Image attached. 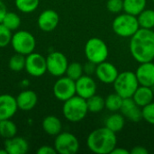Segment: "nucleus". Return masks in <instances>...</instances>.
<instances>
[{
	"mask_svg": "<svg viewBox=\"0 0 154 154\" xmlns=\"http://www.w3.org/2000/svg\"><path fill=\"white\" fill-rule=\"evenodd\" d=\"M53 95L60 101H66L76 95V82L69 77H60L53 85Z\"/></svg>",
	"mask_w": 154,
	"mask_h": 154,
	"instance_id": "nucleus-10",
	"label": "nucleus"
},
{
	"mask_svg": "<svg viewBox=\"0 0 154 154\" xmlns=\"http://www.w3.org/2000/svg\"><path fill=\"white\" fill-rule=\"evenodd\" d=\"M135 74L141 86L154 87V63L152 61L140 63Z\"/></svg>",
	"mask_w": 154,
	"mask_h": 154,
	"instance_id": "nucleus-16",
	"label": "nucleus"
},
{
	"mask_svg": "<svg viewBox=\"0 0 154 154\" xmlns=\"http://www.w3.org/2000/svg\"><path fill=\"white\" fill-rule=\"evenodd\" d=\"M43 131L51 136H56L62 130V124L60 120L55 116H48L42 121Z\"/></svg>",
	"mask_w": 154,
	"mask_h": 154,
	"instance_id": "nucleus-21",
	"label": "nucleus"
},
{
	"mask_svg": "<svg viewBox=\"0 0 154 154\" xmlns=\"http://www.w3.org/2000/svg\"><path fill=\"white\" fill-rule=\"evenodd\" d=\"M116 145V134L106 126L92 131L87 139L88 148L97 154H111Z\"/></svg>",
	"mask_w": 154,
	"mask_h": 154,
	"instance_id": "nucleus-2",
	"label": "nucleus"
},
{
	"mask_svg": "<svg viewBox=\"0 0 154 154\" xmlns=\"http://www.w3.org/2000/svg\"><path fill=\"white\" fill-rule=\"evenodd\" d=\"M141 108L142 107L135 103L133 97H128V98H124L120 111L125 119L131 122L137 123L143 119V114Z\"/></svg>",
	"mask_w": 154,
	"mask_h": 154,
	"instance_id": "nucleus-15",
	"label": "nucleus"
},
{
	"mask_svg": "<svg viewBox=\"0 0 154 154\" xmlns=\"http://www.w3.org/2000/svg\"><path fill=\"white\" fill-rule=\"evenodd\" d=\"M60 16L58 13L52 9H46L42 12L38 17V26L45 32L53 31L59 24Z\"/></svg>",
	"mask_w": 154,
	"mask_h": 154,
	"instance_id": "nucleus-14",
	"label": "nucleus"
},
{
	"mask_svg": "<svg viewBox=\"0 0 154 154\" xmlns=\"http://www.w3.org/2000/svg\"><path fill=\"white\" fill-rule=\"evenodd\" d=\"M0 154H8V153H7L6 150L4 148V150H0Z\"/></svg>",
	"mask_w": 154,
	"mask_h": 154,
	"instance_id": "nucleus-40",
	"label": "nucleus"
},
{
	"mask_svg": "<svg viewBox=\"0 0 154 154\" xmlns=\"http://www.w3.org/2000/svg\"><path fill=\"white\" fill-rule=\"evenodd\" d=\"M76 95L81 97L84 99H88L90 97L97 94V83L93 78L89 75H82L76 81Z\"/></svg>",
	"mask_w": 154,
	"mask_h": 154,
	"instance_id": "nucleus-12",
	"label": "nucleus"
},
{
	"mask_svg": "<svg viewBox=\"0 0 154 154\" xmlns=\"http://www.w3.org/2000/svg\"><path fill=\"white\" fill-rule=\"evenodd\" d=\"M87 105H88V112L93 114L100 113L101 111H103L104 108H106L105 98L97 94L87 99Z\"/></svg>",
	"mask_w": 154,
	"mask_h": 154,
	"instance_id": "nucleus-25",
	"label": "nucleus"
},
{
	"mask_svg": "<svg viewBox=\"0 0 154 154\" xmlns=\"http://www.w3.org/2000/svg\"><path fill=\"white\" fill-rule=\"evenodd\" d=\"M106 8L113 14H119L124 11V0H108Z\"/></svg>",
	"mask_w": 154,
	"mask_h": 154,
	"instance_id": "nucleus-34",
	"label": "nucleus"
},
{
	"mask_svg": "<svg viewBox=\"0 0 154 154\" xmlns=\"http://www.w3.org/2000/svg\"><path fill=\"white\" fill-rule=\"evenodd\" d=\"M152 1H153V2H154V0H152Z\"/></svg>",
	"mask_w": 154,
	"mask_h": 154,
	"instance_id": "nucleus-42",
	"label": "nucleus"
},
{
	"mask_svg": "<svg viewBox=\"0 0 154 154\" xmlns=\"http://www.w3.org/2000/svg\"><path fill=\"white\" fill-rule=\"evenodd\" d=\"M8 66H9V69L11 70L15 71V72H18V71L24 69V68H25V57H24V55L20 54V53H16V54L13 55L9 60Z\"/></svg>",
	"mask_w": 154,
	"mask_h": 154,
	"instance_id": "nucleus-30",
	"label": "nucleus"
},
{
	"mask_svg": "<svg viewBox=\"0 0 154 154\" xmlns=\"http://www.w3.org/2000/svg\"><path fill=\"white\" fill-rule=\"evenodd\" d=\"M2 23L6 26L9 30L14 31L19 28L21 25V18L20 16L14 12H7L5 16L3 19Z\"/></svg>",
	"mask_w": 154,
	"mask_h": 154,
	"instance_id": "nucleus-29",
	"label": "nucleus"
},
{
	"mask_svg": "<svg viewBox=\"0 0 154 154\" xmlns=\"http://www.w3.org/2000/svg\"><path fill=\"white\" fill-rule=\"evenodd\" d=\"M83 73H84V69L79 62H71L68 65L65 74L67 77L76 81L83 75Z\"/></svg>",
	"mask_w": 154,
	"mask_h": 154,
	"instance_id": "nucleus-31",
	"label": "nucleus"
},
{
	"mask_svg": "<svg viewBox=\"0 0 154 154\" xmlns=\"http://www.w3.org/2000/svg\"><path fill=\"white\" fill-rule=\"evenodd\" d=\"M97 78L104 84H113L117 78L119 72L117 68L108 61H103L97 65L96 72Z\"/></svg>",
	"mask_w": 154,
	"mask_h": 154,
	"instance_id": "nucleus-13",
	"label": "nucleus"
},
{
	"mask_svg": "<svg viewBox=\"0 0 154 154\" xmlns=\"http://www.w3.org/2000/svg\"><path fill=\"white\" fill-rule=\"evenodd\" d=\"M62 113L68 121L72 123L80 122L88 113L87 100L78 95H75L69 99L64 101Z\"/></svg>",
	"mask_w": 154,
	"mask_h": 154,
	"instance_id": "nucleus-3",
	"label": "nucleus"
},
{
	"mask_svg": "<svg viewBox=\"0 0 154 154\" xmlns=\"http://www.w3.org/2000/svg\"><path fill=\"white\" fill-rule=\"evenodd\" d=\"M125 124V118L122 114L118 113H114L113 115L109 116L107 119L106 120V127L113 131L114 133H118L120 132Z\"/></svg>",
	"mask_w": 154,
	"mask_h": 154,
	"instance_id": "nucleus-22",
	"label": "nucleus"
},
{
	"mask_svg": "<svg viewBox=\"0 0 154 154\" xmlns=\"http://www.w3.org/2000/svg\"><path fill=\"white\" fill-rule=\"evenodd\" d=\"M113 85L115 92L123 98L132 97L140 86L135 72L129 70L119 73Z\"/></svg>",
	"mask_w": 154,
	"mask_h": 154,
	"instance_id": "nucleus-4",
	"label": "nucleus"
},
{
	"mask_svg": "<svg viewBox=\"0 0 154 154\" xmlns=\"http://www.w3.org/2000/svg\"><path fill=\"white\" fill-rule=\"evenodd\" d=\"M17 134V127L10 119L0 120V135L5 139H9L15 136Z\"/></svg>",
	"mask_w": 154,
	"mask_h": 154,
	"instance_id": "nucleus-26",
	"label": "nucleus"
},
{
	"mask_svg": "<svg viewBox=\"0 0 154 154\" xmlns=\"http://www.w3.org/2000/svg\"><path fill=\"white\" fill-rule=\"evenodd\" d=\"M12 37V31L5 26L3 23H0V48H5L9 43H11Z\"/></svg>",
	"mask_w": 154,
	"mask_h": 154,
	"instance_id": "nucleus-32",
	"label": "nucleus"
},
{
	"mask_svg": "<svg viewBox=\"0 0 154 154\" xmlns=\"http://www.w3.org/2000/svg\"><path fill=\"white\" fill-rule=\"evenodd\" d=\"M6 13H7V7H6L5 4L0 0V23H2L3 19L5 16Z\"/></svg>",
	"mask_w": 154,
	"mask_h": 154,
	"instance_id": "nucleus-38",
	"label": "nucleus"
},
{
	"mask_svg": "<svg viewBox=\"0 0 154 154\" xmlns=\"http://www.w3.org/2000/svg\"><path fill=\"white\" fill-rule=\"evenodd\" d=\"M130 52L139 63L154 60V31L140 28L130 40Z\"/></svg>",
	"mask_w": 154,
	"mask_h": 154,
	"instance_id": "nucleus-1",
	"label": "nucleus"
},
{
	"mask_svg": "<svg viewBox=\"0 0 154 154\" xmlns=\"http://www.w3.org/2000/svg\"><path fill=\"white\" fill-rule=\"evenodd\" d=\"M143 119L149 123L150 125H154V102L148 104L147 106H143L142 109Z\"/></svg>",
	"mask_w": 154,
	"mask_h": 154,
	"instance_id": "nucleus-33",
	"label": "nucleus"
},
{
	"mask_svg": "<svg viewBox=\"0 0 154 154\" xmlns=\"http://www.w3.org/2000/svg\"><path fill=\"white\" fill-rule=\"evenodd\" d=\"M1 1H4V0H1Z\"/></svg>",
	"mask_w": 154,
	"mask_h": 154,
	"instance_id": "nucleus-41",
	"label": "nucleus"
},
{
	"mask_svg": "<svg viewBox=\"0 0 154 154\" xmlns=\"http://www.w3.org/2000/svg\"><path fill=\"white\" fill-rule=\"evenodd\" d=\"M133 99L142 108L153 101L154 92L152 88L145 86H139L133 95Z\"/></svg>",
	"mask_w": 154,
	"mask_h": 154,
	"instance_id": "nucleus-20",
	"label": "nucleus"
},
{
	"mask_svg": "<svg viewBox=\"0 0 154 154\" xmlns=\"http://www.w3.org/2000/svg\"><path fill=\"white\" fill-rule=\"evenodd\" d=\"M4 148L8 154H25L29 150V145L24 138L14 136L5 139Z\"/></svg>",
	"mask_w": 154,
	"mask_h": 154,
	"instance_id": "nucleus-19",
	"label": "nucleus"
},
{
	"mask_svg": "<svg viewBox=\"0 0 154 154\" xmlns=\"http://www.w3.org/2000/svg\"><path fill=\"white\" fill-rule=\"evenodd\" d=\"M123 100H124V98L121 96H119L117 93L115 92L113 94H110L105 98L106 108L114 113L120 111L122 104H123Z\"/></svg>",
	"mask_w": 154,
	"mask_h": 154,
	"instance_id": "nucleus-27",
	"label": "nucleus"
},
{
	"mask_svg": "<svg viewBox=\"0 0 154 154\" xmlns=\"http://www.w3.org/2000/svg\"><path fill=\"white\" fill-rule=\"evenodd\" d=\"M148 150L143 146H135L130 151V154H148Z\"/></svg>",
	"mask_w": 154,
	"mask_h": 154,
	"instance_id": "nucleus-37",
	"label": "nucleus"
},
{
	"mask_svg": "<svg viewBox=\"0 0 154 154\" xmlns=\"http://www.w3.org/2000/svg\"><path fill=\"white\" fill-rule=\"evenodd\" d=\"M37 153L38 154H56L57 152L55 150L54 147L49 146V145H43L41 146L38 150H37Z\"/></svg>",
	"mask_w": 154,
	"mask_h": 154,
	"instance_id": "nucleus-35",
	"label": "nucleus"
},
{
	"mask_svg": "<svg viewBox=\"0 0 154 154\" xmlns=\"http://www.w3.org/2000/svg\"><path fill=\"white\" fill-rule=\"evenodd\" d=\"M11 45L16 53L27 56L34 51L36 40L34 36L28 31H18L13 34Z\"/></svg>",
	"mask_w": 154,
	"mask_h": 154,
	"instance_id": "nucleus-7",
	"label": "nucleus"
},
{
	"mask_svg": "<svg viewBox=\"0 0 154 154\" xmlns=\"http://www.w3.org/2000/svg\"><path fill=\"white\" fill-rule=\"evenodd\" d=\"M37 101V94L32 90H23L16 97L18 109H21L22 111H30L33 109Z\"/></svg>",
	"mask_w": 154,
	"mask_h": 154,
	"instance_id": "nucleus-18",
	"label": "nucleus"
},
{
	"mask_svg": "<svg viewBox=\"0 0 154 154\" xmlns=\"http://www.w3.org/2000/svg\"><path fill=\"white\" fill-rule=\"evenodd\" d=\"M85 55L88 61L99 64L106 61L108 57V47L100 38H90L85 45Z\"/></svg>",
	"mask_w": 154,
	"mask_h": 154,
	"instance_id": "nucleus-6",
	"label": "nucleus"
},
{
	"mask_svg": "<svg viewBox=\"0 0 154 154\" xmlns=\"http://www.w3.org/2000/svg\"><path fill=\"white\" fill-rule=\"evenodd\" d=\"M16 98L9 94L0 95V120L11 119L17 112Z\"/></svg>",
	"mask_w": 154,
	"mask_h": 154,
	"instance_id": "nucleus-17",
	"label": "nucleus"
},
{
	"mask_svg": "<svg viewBox=\"0 0 154 154\" xmlns=\"http://www.w3.org/2000/svg\"><path fill=\"white\" fill-rule=\"evenodd\" d=\"M146 0H124V11L137 16L146 8Z\"/></svg>",
	"mask_w": 154,
	"mask_h": 154,
	"instance_id": "nucleus-23",
	"label": "nucleus"
},
{
	"mask_svg": "<svg viewBox=\"0 0 154 154\" xmlns=\"http://www.w3.org/2000/svg\"><path fill=\"white\" fill-rule=\"evenodd\" d=\"M47 71L53 77H61L66 73L69 62L67 57L60 51H52L46 58Z\"/></svg>",
	"mask_w": 154,
	"mask_h": 154,
	"instance_id": "nucleus-9",
	"label": "nucleus"
},
{
	"mask_svg": "<svg viewBox=\"0 0 154 154\" xmlns=\"http://www.w3.org/2000/svg\"><path fill=\"white\" fill-rule=\"evenodd\" d=\"M16 8L22 13H32L39 6L40 0H15Z\"/></svg>",
	"mask_w": 154,
	"mask_h": 154,
	"instance_id": "nucleus-28",
	"label": "nucleus"
},
{
	"mask_svg": "<svg viewBox=\"0 0 154 154\" xmlns=\"http://www.w3.org/2000/svg\"><path fill=\"white\" fill-rule=\"evenodd\" d=\"M26 72L32 77H42L47 71L46 58L40 53L32 52L25 57Z\"/></svg>",
	"mask_w": 154,
	"mask_h": 154,
	"instance_id": "nucleus-11",
	"label": "nucleus"
},
{
	"mask_svg": "<svg viewBox=\"0 0 154 154\" xmlns=\"http://www.w3.org/2000/svg\"><path fill=\"white\" fill-rule=\"evenodd\" d=\"M140 28L154 29V10L144 9L137 15Z\"/></svg>",
	"mask_w": 154,
	"mask_h": 154,
	"instance_id": "nucleus-24",
	"label": "nucleus"
},
{
	"mask_svg": "<svg viewBox=\"0 0 154 154\" xmlns=\"http://www.w3.org/2000/svg\"><path fill=\"white\" fill-rule=\"evenodd\" d=\"M153 31H154V30H153Z\"/></svg>",
	"mask_w": 154,
	"mask_h": 154,
	"instance_id": "nucleus-43",
	"label": "nucleus"
},
{
	"mask_svg": "<svg viewBox=\"0 0 154 154\" xmlns=\"http://www.w3.org/2000/svg\"><path fill=\"white\" fill-rule=\"evenodd\" d=\"M111 154H130V151H127L126 149L125 148H122V147H116L113 151Z\"/></svg>",
	"mask_w": 154,
	"mask_h": 154,
	"instance_id": "nucleus-39",
	"label": "nucleus"
},
{
	"mask_svg": "<svg viewBox=\"0 0 154 154\" xmlns=\"http://www.w3.org/2000/svg\"><path fill=\"white\" fill-rule=\"evenodd\" d=\"M96 68H97V64H95L91 61H88V63H86L83 66L84 72L86 73V75H89V76L96 72Z\"/></svg>",
	"mask_w": 154,
	"mask_h": 154,
	"instance_id": "nucleus-36",
	"label": "nucleus"
},
{
	"mask_svg": "<svg viewBox=\"0 0 154 154\" xmlns=\"http://www.w3.org/2000/svg\"><path fill=\"white\" fill-rule=\"evenodd\" d=\"M53 147L57 153L75 154L79 149V142L74 134L63 132L56 135Z\"/></svg>",
	"mask_w": 154,
	"mask_h": 154,
	"instance_id": "nucleus-8",
	"label": "nucleus"
},
{
	"mask_svg": "<svg viewBox=\"0 0 154 154\" xmlns=\"http://www.w3.org/2000/svg\"><path fill=\"white\" fill-rule=\"evenodd\" d=\"M113 31L120 37H132L139 29L137 16L125 13L118 14L112 23Z\"/></svg>",
	"mask_w": 154,
	"mask_h": 154,
	"instance_id": "nucleus-5",
	"label": "nucleus"
}]
</instances>
